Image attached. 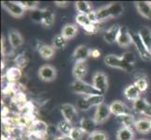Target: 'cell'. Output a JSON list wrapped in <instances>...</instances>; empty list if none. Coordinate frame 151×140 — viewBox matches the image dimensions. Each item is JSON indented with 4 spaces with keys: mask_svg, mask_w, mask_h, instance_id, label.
<instances>
[{
    "mask_svg": "<svg viewBox=\"0 0 151 140\" xmlns=\"http://www.w3.org/2000/svg\"><path fill=\"white\" fill-rule=\"evenodd\" d=\"M110 109L112 114L116 116H119V115H123V114H129V109L128 106L125 103L116 100L114 101L111 105H110Z\"/></svg>",
    "mask_w": 151,
    "mask_h": 140,
    "instance_id": "obj_15",
    "label": "cell"
},
{
    "mask_svg": "<svg viewBox=\"0 0 151 140\" xmlns=\"http://www.w3.org/2000/svg\"><path fill=\"white\" fill-rule=\"evenodd\" d=\"M138 35L147 50L151 53V29L147 26H144L139 30Z\"/></svg>",
    "mask_w": 151,
    "mask_h": 140,
    "instance_id": "obj_21",
    "label": "cell"
},
{
    "mask_svg": "<svg viewBox=\"0 0 151 140\" xmlns=\"http://www.w3.org/2000/svg\"><path fill=\"white\" fill-rule=\"evenodd\" d=\"M77 33H78V28L76 25L70 24V23L66 24L65 26L62 28V31H61V35L68 40L75 38Z\"/></svg>",
    "mask_w": 151,
    "mask_h": 140,
    "instance_id": "obj_22",
    "label": "cell"
},
{
    "mask_svg": "<svg viewBox=\"0 0 151 140\" xmlns=\"http://www.w3.org/2000/svg\"><path fill=\"white\" fill-rule=\"evenodd\" d=\"M61 113L64 117V120L70 123H75L78 121V112L76 107L71 104H63L60 107Z\"/></svg>",
    "mask_w": 151,
    "mask_h": 140,
    "instance_id": "obj_8",
    "label": "cell"
},
{
    "mask_svg": "<svg viewBox=\"0 0 151 140\" xmlns=\"http://www.w3.org/2000/svg\"><path fill=\"white\" fill-rule=\"evenodd\" d=\"M9 41L10 46L13 49H17L19 47H21L24 43V38L22 37V35L18 32L17 30L12 29L9 32Z\"/></svg>",
    "mask_w": 151,
    "mask_h": 140,
    "instance_id": "obj_16",
    "label": "cell"
},
{
    "mask_svg": "<svg viewBox=\"0 0 151 140\" xmlns=\"http://www.w3.org/2000/svg\"><path fill=\"white\" fill-rule=\"evenodd\" d=\"M120 27L121 26H119L118 24H114L107 31H105V33L103 34L104 41L107 42L108 44H113L114 42H116L119 31H120Z\"/></svg>",
    "mask_w": 151,
    "mask_h": 140,
    "instance_id": "obj_12",
    "label": "cell"
},
{
    "mask_svg": "<svg viewBox=\"0 0 151 140\" xmlns=\"http://www.w3.org/2000/svg\"><path fill=\"white\" fill-rule=\"evenodd\" d=\"M56 75H57L56 69L50 65H44L42 66H40L38 71L39 77L45 82H50L55 80L56 79Z\"/></svg>",
    "mask_w": 151,
    "mask_h": 140,
    "instance_id": "obj_7",
    "label": "cell"
},
{
    "mask_svg": "<svg viewBox=\"0 0 151 140\" xmlns=\"http://www.w3.org/2000/svg\"><path fill=\"white\" fill-rule=\"evenodd\" d=\"M112 114L110 109V105L103 103L101 105L96 107V111L93 117V120L96 122L97 124H102L105 122Z\"/></svg>",
    "mask_w": 151,
    "mask_h": 140,
    "instance_id": "obj_6",
    "label": "cell"
},
{
    "mask_svg": "<svg viewBox=\"0 0 151 140\" xmlns=\"http://www.w3.org/2000/svg\"><path fill=\"white\" fill-rule=\"evenodd\" d=\"M70 90L77 93V95H83L85 96L93 95H101V93L97 91L92 84L87 83L83 80H74L70 84Z\"/></svg>",
    "mask_w": 151,
    "mask_h": 140,
    "instance_id": "obj_1",
    "label": "cell"
},
{
    "mask_svg": "<svg viewBox=\"0 0 151 140\" xmlns=\"http://www.w3.org/2000/svg\"><path fill=\"white\" fill-rule=\"evenodd\" d=\"M92 85L94 88L100 92L101 95H104L108 89V77L105 73L101 71H98L93 75Z\"/></svg>",
    "mask_w": 151,
    "mask_h": 140,
    "instance_id": "obj_4",
    "label": "cell"
},
{
    "mask_svg": "<svg viewBox=\"0 0 151 140\" xmlns=\"http://www.w3.org/2000/svg\"><path fill=\"white\" fill-rule=\"evenodd\" d=\"M68 43V39H66L61 34L55 36V38H53V47L55 49H65Z\"/></svg>",
    "mask_w": 151,
    "mask_h": 140,
    "instance_id": "obj_31",
    "label": "cell"
},
{
    "mask_svg": "<svg viewBox=\"0 0 151 140\" xmlns=\"http://www.w3.org/2000/svg\"><path fill=\"white\" fill-rule=\"evenodd\" d=\"M86 101L90 104L91 107H98L104 103V95H88L84 96Z\"/></svg>",
    "mask_w": 151,
    "mask_h": 140,
    "instance_id": "obj_29",
    "label": "cell"
},
{
    "mask_svg": "<svg viewBox=\"0 0 151 140\" xmlns=\"http://www.w3.org/2000/svg\"><path fill=\"white\" fill-rule=\"evenodd\" d=\"M85 132L83 131V129L81 127H73V129L71 130L70 137L71 140H82L84 138Z\"/></svg>",
    "mask_w": 151,
    "mask_h": 140,
    "instance_id": "obj_33",
    "label": "cell"
},
{
    "mask_svg": "<svg viewBox=\"0 0 151 140\" xmlns=\"http://www.w3.org/2000/svg\"><path fill=\"white\" fill-rule=\"evenodd\" d=\"M121 57L127 64L131 65H133L135 64V61H136V57H135V54L132 51H126V53H124L122 54Z\"/></svg>",
    "mask_w": 151,
    "mask_h": 140,
    "instance_id": "obj_36",
    "label": "cell"
},
{
    "mask_svg": "<svg viewBox=\"0 0 151 140\" xmlns=\"http://www.w3.org/2000/svg\"><path fill=\"white\" fill-rule=\"evenodd\" d=\"M48 125L43 122L37 121L33 123V130L36 133H46Z\"/></svg>",
    "mask_w": 151,
    "mask_h": 140,
    "instance_id": "obj_37",
    "label": "cell"
},
{
    "mask_svg": "<svg viewBox=\"0 0 151 140\" xmlns=\"http://www.w3.org/2000/svg\"><path fill=\"white\" fill-rule=\"evenodd\" d=\"M134 85L136 86L139 91L143 92H145L147 90L148 88V83H147V80L145 79V77H141V79H138L135 80L134 82Z\"/></svg>",
    "mask_w": 151,
    "mask_h": 140,
    "instance_id": "obj_38",
    "label": "cell"
},
{
    "mask_svg": "<svg viewBox=\"0 0 151 140\" xmlns=\"http://www.w3.org/2000/svg\"><path fill=\"white\" fill-rule=\"evenodd\" d=\"M55 4L56 5L57 7H62V8H64V7L69 6L70 2H68V1H55Z\"/></svg>",
    "mask_w": 151,
    "mask_h": 140,
    "instance_id": "obj_44",
    "label": "cell"
},
{
    "mask_svg": "<svg viewBox=\"0 0 151 140\" xmlns=\"http://www.w3.org/2000/svg\"><path fill=\"white\" fill-rule=\"evenodd\" d=\"M77 106H78V107H79V108H81L82 110H88L91 107L90 104L86 101V99L85 97L82 98V99H80L79 101H78Z\"/></svg>",
    "mask_w": 151,
    "mask_h": 140,
    "instance_id": "obj_41",
    "label": "cell"
},
{
    "mask_svg": "<svg viewBox=\"0 0 151 140\" xmlns=\"http://www.w3.org/2000/svg\"><path fill=\"white\" fill-rule=\"evenodd\" d=\"M76 23L79 25H81L83 28H86V26H88V25H90L92 23L89 21V19H88L87 15L80 14V13H78L76 16Z\"/></svg>",
    "mask_w": 151,
    "mask_h": 140,
    "instance_id": "obj_35",
    "label": "cell"
},
{
    "mask_svg": "<svg viewBox=\"0 0 151 140\" xmlns=\"http://www.w3.org/2000/svg\"><path fill=\"white\" fill-rule=\"evenodd\" d=\"M89 51L90 49L87 48L85 45H80L74 50L72 53V58L75 62L79 61H86V59L89 57Z\"/></svg>",
    "mask_w": 151,
    "mask_h": 140,
    "instance_id": "obj_14",
    "label": "cell"
},
{
    "mask_svg": "<svg viewBox=\"0 0 151 140\" xmlns=\"http://www.w3.org/2000/svg\"><path fill=\"white\" fill-rule=\"evenodd\" d=\"M134 128L141 134H147L151 131V120L147 118L139 119L135 122Z\"/></svg>",
    "mask_w": 151,
    "mask_h": 140,
    "instance_id": "obj_17",
    "label": "cell"
},
{
    "mask_svg": "<svg viewBox=\"0 0 151 140\" xmlns=\"http://www.w3.org/2000/svg\"><path fill=\"white\" fill-rule=\"evenodd\" d=\"M88 71V66L86 61L75 62V65L72 68V75L75 80H83L86 76Z\"/></svg>",
    "mask_w": 151,
    "mask_h": 140,
    "instance_id": "obj_11",
    "label": "cell"
},
{
    "mask_svg": "<svg viewBox=\"0 0 151 140\" xmlns=\"http://www.w3.org/2000/svg\"><path fill=\"white\" fill-rule=\"evenodd\" d=\"M87 140H108V134L102 131H95L88 134Z\"/></svg>",
    "mask_w": 151,
    "mask_h": 140,
    "instance_id": "obj_34",
    "label": "cell"
},
{
    "mask_svg": "<svg viewBox=\"0 0 151 140\" xmlns=\"http://www.w3.org/2000/svg\"><path fill=\"white\" fill-rule=\"evenodd\" d=\"M55 23V14L52 10L44 9L43 10V17L41 23H42L45 27H51Z\"/></svg>",
    "mask_w": 151,
    "mask_h": 140,
    "instance_id": "obj_28",
    "label": "cell"
},
{
    "mask_svg": "<svg viewBox=\"0 0 151 140\" xmlns=\"http://www.w3.org/2000/svg\"><path fill=\"white\" fill-rule=\"evenodd\" d=\"M87 17H88V19H89V21L92 23H94V24L100 23V22H99V20H98V17H97V13H96V11H94V10L88 14Z\"/></svg>",
    "mask_w": 151,
    "mask_h": 140,
    "instance_id": "obj_42",
    "label": "cell"
},
{
    "mask_svg": "<svg viewBox=\"0 0 151 140\" xmlns=\"http://www.w3.org/2000/svg\"><path fill=\"white\" fill-rule=\"evenodd\" d=\"M129 33H131V36L132 38V43L134 44L135 48L137 49L138 53H139L140 57L142 58V60L150 61L151 60V53L144 44L141 38L139 37L138 33H134L133 31H131V30H129Z\"/></svg>",
    "mask_w": 151,
    "mask_h": 140,
    "instance_id": "obj_3",
    "label": "cell"
},
{
    "mask_svg": "<svg viewBox=\"0 0 151 140\" xmlns=\"http://www.w3.org/2000/svg\"><path fill=\"white\" fill-rule=\"evenodd\" d=\"M139 140H147V139H139Z\"/></svg>",
    "mask_w": 151,
    "mask_h": 140,
    "instance_id": "obj_46",
    "label": "cell"
},
{
    "mask_svg": "<svg viewBox=\"0 0 151 140\" xmlns=\"http://www.w3.org/2000/svg\"><path fill=\"white\" fill-rule=\"evenodd\" d=\"M6 77L9 81H17L22 77V71L18 67H12L8 70Z\"/></svg>",
    "mask_w": 151,
    "mask_h": 140,
    "instance_id": "obj_30",
    "label": "cell"
},
{
    "mask_svg": "<svg viewBox=\"0 0 151 140\" xmlns=\"http://www.w3.org/2000/svg\"><path fill=\"white\" fill-rule=\"evenodd\" d=\"M96 126H97V123L93 119L83 118L80 121V127L83 129V131L85 132V134H90L93 132H95Z\"/></svg>",
    "mask_w": 151,
    "mask_h": 140,
    "instance_id": "obj_19",
    "label": "cell"
},
{
    "mask_svg": "<svg viewBox=\"0 0 151 140\" xmlns=\"http://www.w3.org/2000/svg\"><path fill=\"white\" fill-rule=\"evenodd\" d=\"M75 8L77 9L78 13H80V14L88 15L90 12L93 11L91 4L87 1H77V2H75Z\"/></svg>",
    "mask_w": 151,
    "mask_h": 140,
    "instance_id": "obj_26",
    "label": "cell"
},
{
    "mask_svg": "<svg viewBox=\"0 0 151 140\" xmlns=\"http://www.w3.org/2000/svg\"><path fill=\"white\" fill-rule=\"evenodd\" d=\"M2 7L15 18H21L24 16L25 9L18 1H2Z\"/></svg>",
    "mask_w": 151,
    "mask_h": 140,
    "instance_id": "obj_5",
    "label": "cell"
},
{
    "mask_svg": "<svg viewBox=\"0 0 151 140\" xmlns=\"http://www.w3.org/2000/svg\"><path fill=\"white\" fill-rule=\"evenodd\" d=\"M135 7L141 16L147 20H151V2L138 1L135 2Z\"/></svg>",
    "mask_w": 151,
    "mask_h": 140,
    "instance_id": "obj_13",
    "label": "cell"
},
{
    "mask_svg": "<svg viewBox=\"0 0 151 140\" xmlns=\"http://www.w3.org/2000/svg\"><path fill=\"white\" fill-rule=\"evenodd\" d=\"M19 2L24 9H31V10L38 9V7L40 5V2L38 1H19Z\"/></svg>",
    "mask_w": 151,
    "mask_h": 140,
    "instance_id": "obj_39",
    "label": "cell"
},
{
    "mask_svg": "<svg viewBox=\"0 0 151 140\" xmlns=\"http://www.w3.org/2000/svg\"><path fill=\"white\" fill-rule=\"evenodd\" d=\"M134 132L129 127H121L116 133L117 140H133Z\"/></svg>",
    "mask_w": 151,
    "mask_h": 140,
    "instance_id": "obj_23",
    "label": "cell"
},
{
    "mask_svg": "<svg viewBox=\"0 0 151 140\" xmlns=\"http://www.w3.org/2000/svg\"><path fill=\"white\" fill-rule=\"evenodd\" d=\"M116 121L119 124H121L122 127H129V128L134 126V123H135V122H136L133 115H132L131 113L116 116Z\"/></svg>",
    "mask_w": 151,
    "mask_h": 140,
    "instance_id": "obj_20",
    "label": "cell"
},
{
    "mask_svg": "<svg viewBox=\"0 0 151 140\" xmlns=\"http://www.w3.org/2000/svg\"><path fill=\"white\" fill-rule=\"evenodd\" d=\"M133 109L143 115L151 116V104H149L145 98H139L133 102Z\"/></svg>",
    "mask_w": 151,
    "mask_h": 140,
    "instance_id": "obj_10",
    "label": "cell"
},
{
    "mask_svg": "<svg viewBox=\"0 0 151 140\" xmlns=\"http://www.w3.org/2000/svg\"><path fill=\"white\" fill-rule=\"evenodd\" d=\"M124 95L128 100L134 102V101L138 100L139 98H141L140 97V95H141V92L139 91V89L134 84H131L124 90Z\"/></svg>",
    "mask_w": 151,
    "mask_h": 140,
    "instance_id": "obj_18",
    "label": "cell"
},
{
    "mask_svg": "<svg viewBox=\"0 0 151 140\" xmlns=\"http://www.w3.org/2000/svg\"><path fill=\"white\" fill-rule=\"evenodd\" d=\"M55 140H71L70 136H57L55 138Z\"/></svg>",
    "mask_w": 151,
    "mask_h": 140,
    "instance_id": "obj_45",
    "label": "cell"
},
{
    "mask_svg": "<svg viewBox=\"0 0 151 140\" xmlns=\"http://www.w3.org/2000/svg\"><path fill=\"white\" fill-rule=\"evenodd\" d=\"M101 55V53L100 50L98 49H90L89 51V57H93V58H98Z\"/></svg>",
    "mask_w": 151,
    "mask_h": 140,
    "instance_id": "obj_43",
    "label": "cell"
},
{
    "mask_svg": "<svg viewBox=\"0 0 151 140\" xmlns=\"http://www.w3.org/2000/svg\"><path fill=\"white\" fill-rule=\"evenodd\" d=\"M116 43L122 48H128L129 45L132 44V38L131 36V33H129V30L126 26L120 27Z\"/></svg>",
    "mask_w": 151,
    "mask_h": 140,
    "instance_id": "obj_9",
    "label": "cell"
},
{
    "mask_svg": "<svg viewBox=\"0 0 151 140\" xmlns=\"http://www.w3.org/2000/svg\"><path fill=\"white\" fill-rule=\"evenodd\" d=\"M96 13H97V17H98V20L100 23L104 22V21H107L111 18V15L108 10L107 6H104V7H101V9H99L96 11Z\"/></svg>",
    "mask_w": 151,
    "mask_h": 140,
    "instance_id": "obj_32",
    "label": "cell"
},
{
    "mask_svg": "<svg viewBox=\"0 0 151 140\" xmlns=\"http://www.w3.org/2000/svg\"><path fill=\"white\" fill-rule=\"evenodd\" d=\"M104 64L112 68H118L126 72H131L133 69V65H131L125 62L122 57H118L114 54H108L104 57Z\"/></svg>",
    "mask_w": 151,
    "mask_h": 140,
    "instance_id": "obj_2",
    "label": "cell"
},
{
    "mask_svg": "<svg viewBox=\"0 0 151 140\" xmlns=\"http://www.w3.org/2000/svg\"><path fill=\"white\" fill-rule=\"evenodd\" d=\"M56 127H57V130L60 132L62 136H70V132L72 129H73L72 123H70V122H68L66 120L59 122Z\"/></svg>",
    "mask_w": 151,
    "mask_h": 140,
    "instance_id": "obj_24",
    "label": "cell"
},
{
    "mask_svg": "<svg viewBox=\"0 0 151 140\" xmlns=\"http://www.w3.org/2000/svg\"><path fill=\"white\" fill-rule=\"evenodd\" d=\"M107 8H108L109 12H110L111 18H116V17L120 16L124 10L123 5L120 3H117V2L107 5Z\"/></svg>",
    "mask_w": 151,
    "mask_h": 140,
    "instance_id": "obj_25",
    "label": "cell"
},
{
    "mask_svg": "<svg viewBox=\"0 0 151 140\" xmlns=\"http://www.w3.org/2000/svg\"><path fill=\"white\" fill-rule=\"evenodd\" d=\"M43 17V10H39V9H35L31 13V18L35 22H40L41 23Z\"/></svg>",
    "mask_w": 151,
    "mask_h": 140,
    "instance_id": "obj_40",
    "label": "cell"
},
{
    "mask_svg": "<svg viewBox=\"0 0 151 140\" xmlns=\"http://www.w3.org/2000/svg\"><path fill=\"white\" fill-rule=\"evenodd\" d=\"M55 48L53 46L50 45H41L39 48V53L40 56L43 59L49 60L51 58H53V56L55 55Z\"/></svg>",
    "mask_w": 151,
    "mask_h": 140,
    "instance_id": "obj_27",
    "label": "cell"
}]
</instances>
